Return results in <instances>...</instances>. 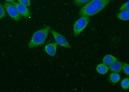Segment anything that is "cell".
Returning a JSON list of instances; mask_svg holds the SVG:
<instances>
[{
    "label": "cell",
    "mask_w": 129,
    "mask_h": 92,
    "mask_svg": "<svg viewBox=\"0 0 129 92\" xmlns=\"http://www.w3.org/2000/svg\"><path fill=\"white\" fill-rule=\"evenodd\" d=\"M58 44L56 43H53L47 45L45 46V51L48 55L51 56H55L56 55V49Z\"/></svg>",
    "instance_id": "obj_8"
},
{
    "label": "cell",
    "mask_w": 129,
    "mask_h": 92,
    "mask_svg": "<svg viewBox=\"0 0 129 92\" xmlns=\"http://www.w3.org/2000/svg\"><path fill=\"white\" fill-rule=\"evenodd\" d=\"M119 10L121 11H129V1L124 3L120 8Z\"/></svg>",
    "instance_id": "obj_19"
},
{
    "label": "cell",
    "mask_w": 129,
    "mask_h": 92,
    "mask_svg": "<svg viewBox=\"0 0 129 92\" xmlns=\"http://www.w3.org/2000/svg\"><path fill=\"white\" fill-rule=\"evenodd\" d=\"M3 6L12 19L17 21L20 20L21 16L13 5L10 3L6 2L4 3Z\"/></svg>",
    "instance_id": "obj_4"
},
{
    "label": "cell",
    "mask_w": 129,
    "mask_h": 92,
    "mask_svg": "<svg viewBox=\"0 0 129 92\" xmlns=\"http://www.w3.org/2000/svg\"><path fill=\"white\" fill-rule=\"evenodd\" d=\"M100 12L99 10L88 3L80 9L79 14L81 17H89L95 15Z\"/></svg>",
    "instance_id": "obj_3"
},
{
    "label": "cell",
    "mask_w": 129,
    "mask_h": 92,
    "mask_svg": "<svg viewBox=\"0 0 129 92\" xmlns=\"http://www.w3.org/2000/svg\"><path fill=\"white\" fill-rule=\"evenodd\" d=\"M90 0H74L75 5L78 6H81L89 2Z\"/></svg>",
    "instance_id": "obj_15"
},
{
    "label": "cell",
    "mask_w": 129,
    "mask_h": 92,
    "mask_svg": "<svg viewBox=\"0 0 129 92\" xmlns=\"http://www.w3.org/2000/svg\"><path fill=\"white\" fill-rule=\"evenodd\" d=\"M4 7L0 3V20L4 18L6 15V12Z\"/></svg>",
    "instance_id": "obj_17"
},
{
    "label": "cell",
    "mask_w": 129,
    "mask_h": 92,
    "mask_svg": "<svg viewBox=\"0 0 129 92\" xmlns=\"http://www.w3.org/2000/svg\"><path fill=\"white\" fill-rule=\"evenodd\" d=\"M7 2H15V1H16V0H5Z\"/></svg>",
    "instance_id": "obj_20"
},
{
    "label": "cell",
    "mask_w": 129,
    "mask_h": 92,
    "mask_svg": "<svg viewBox=\"0 0 129 92\" xmlns=\"http://www.w3.org/2000/svg\"><path fill=\"white\" fill-rule=\"evenodd\" d=\"M90 21L89 17H82L76 21L73 25L74 36L77 37L87 27Z\"/></svg>",
    "instance_id": "obj_2"
},
{
    "label": "cell",
    "mask_w": 129,
    "mask_h": 92,
    "mask_svg": "<svg viewBox=\"0 0 129 92\" xmlns=\"http://www.w3.org/2000/svg\"><path fill=\"white\" fill-rule=\"evenodd\" d=\"M121 86L123 89H128L129 88V79L128 77L124 78L121 82Z\"/></svg>",
    "instance_id": "obj_14"
},
{
    "label": "cell",
    "mask_w": 129,
    "mask_h": 92,
    "mask_svg": "<svg viewBox=\"0 0 129 92\" xmlns=\"http://www.w3.org/2000/svg\"><path fill=\"white\" fill-rule=\"evenodd\" d=\"M122 64L118 60L113 63L109 66V69L110 71L113 72L118 73L122 71Z\"/></svg>",
    "instance_id": "obj_9"
},
{
    "label": "cell",
    "mask_w": 129,
    "mask_h": 92,
    "mask_svg": "<svg viewBox=\"0 0 129 92\" xmlns=\"http://www.w3.org/2000/svg\"><path fill=\"white\" fill-rule=\"evenodd\" d=\"M122 70L125 75L128 76L129 75V66L128 64H126L125 63H122Z\"/></svg>",
    "instance_id": "obj_16"
},
{
    "label": "cell",
    "mask_w": 129,
    "mask_h": 92,
    "mask_svg": "<svg viewBox=\"0 0 129 92\" xmlns=\"http://www.w3.org/2000/svg\"><path fill=\"white\" fill-rule=\"evenodd\" d=\"M117 18L119 19L124 21H127L129 19V11H121L117 14Z\"/></svg>",
    "instance_id": "obj_13"
},
{
    "label": "cell",
    "mask_w": 129,
    "mask_h": 92,
    "mask_svg": "<svg viewBox=\"0 0 129 92\" xmlns=\"http://www.w3.org/2000/svg\"><path fill=\"white\" fill-rule=\"evenodd\" d=\"M109 68L108 66L104 64H99L96 68V70L98 73L101 75H105L108 73Z\"/></svg>",
    "instance_id": "obj_12"
},
{
    "label": "cell",
    "mask_w": 129,
    "mask_h": 92,
    "mask_svg": "<svg viewBox=\"0 0 129 92\" xmlns=\"http://www.w3.org/2000/svg\"><path fill=\"white\" fill-rule=\"evenodd\" d=\"M120 76L117 72H113L109 75V80L113 85H115L120 80Z\"/></svg>",
    "instance_id": "obj_10"
},
{
    "label": "cell",
    "mask_w": 129,
    "mask_h": 92,
    "mask_svg": "<svg viewBox=\"0 0 129 92\" xmlns=\"http://www.w3.org/2000/svg\"><path fill=\"white\" fill-rule=\"evenodd\" d=\"M118 60L116 57L112 55L108 54L105 56L103 60V64L109 66L114 62Z\"/></svg>",
    "instance_id": "obj_11"
},
{
    "label": "cell",
    "mask_w": 129,
    "mask_h": 92,
    "mask_svg": "<svg viewBox=\"0 0 129 92\" xmlns=\"http://www.w3.org/2000/svg\"><path fill=\"white\" fill-rule=\"evenodd\" d=\"M54 38L57 44L67 48H71L70 44L64 36L54 30H51Z\"/></svg>",
    "instance_id": "obj_5"
},
{
    "label": "cell",
    "mask_w": 129,
    "mask_h": 92,
    "mask_svg": "<svg viewBox=\"0 0 129 92\" xmlns=\"http://www.w3.org/2000/svg\"><path fill=\"white\" fill-rule=\"evenodd\" d=\"M112 1V0H91L88 3L92 6L97 10L101 11L108 5Z\"/></svg>",
    "instance_id": "obj_7"
},
{
    "label": "cell",
    "mask_w": 129,
    "mask_h": 92,
    "mask_svg": "<svg viewBox=\"0 0 129 92\" xmlns=\"http://www.w3.org/2000/svg\"><path fill=\"white\" fill-rule=\"evenodd\" d=\"M18 3L26 7L29 6L30 5V0H18Z\"/></svg>",
    "instance_id": "obj_18"
},
{
    "label": "cell",
    "mask_w": 129,
    "mask_h": 92,
    "mask_svg": "<svg viewBox=\"0 0 129 92\" xmlns=\"http://www.w3.org/2000/svg\"><path fill=\"white\" fill-rule=\"evenodd\" d=\"M11 4L16 8L21 15L26 18H28L30 16V11L26 7L22 5L18 2H11Z\"/></svg>",
    "instance_id": "obj_6"
},
{
    "label": "cell",
    "mask_w": 129,
    "mask_h": 92,
    "mask_svg": "<svg viewBox=\"0 0 129 92\" xmlns=\"http://www.w3.org/2000/svg\"><path fill=\"white\" fill-rule=\"evenodd\" d=\"M50 31V27L47 26L36 32L28 43L29 48H33L43 44L46 40Z\"/></svg>",
    "instance_id": "obj_1"
}]
</instances>
